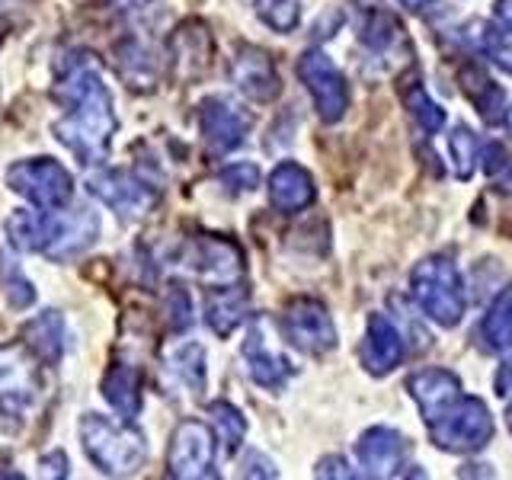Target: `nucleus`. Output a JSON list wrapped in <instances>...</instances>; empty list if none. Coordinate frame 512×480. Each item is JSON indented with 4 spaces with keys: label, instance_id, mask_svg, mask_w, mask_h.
Segmentation results:
<instances>
[{
    "label": "nucleus",
    "instance_id": "nucleus-38",
    "mask_svg": "<svg viewBox=\"0 0 512 480\" xmlns=\"http://www.w3.org/2000/svg\"><path fill=\"white\" fill-rule=\"evenodd\" d=\"M112 7H116L119 13H135V10H144L148 7V0H109Z\"/></svg>",
    "mask_w": 512,
    "mask_h": 480
},
{
    "label": "nucleus",
    "instance_id": "nucleus-35",
    "mask_svg": "<svg viewBox=\"0 0 512 480\" xmlns=\"http://www.w3.org/2000/svg\"><path fill=\"white\" fill-rule=\"evenodd\" d=\"M164 314H167L173 330H186L192 324V301H189V292H186L183 285H173L170 292H167Z\"/></svg>",
    "mask_w": 512,
    "mask_h": 480
},
{
    "label": "nucleus",
    "instance_id": "nucleus-25",
    "mask_svg": "<svg viewBox=\"0 0 512 480\" xmlns=\"http://www.w3.org/2000/svg\"><path fill=\"white\" fill-rule=\"evenodd\" d=\"M164 368L170 372V378L186 388L189 394H202L205 391V349L199 343H176L164 352Z\"/></svg>",
    "mask_w": 512,
    "mask_h": 480
},
{
    "label": "nucleus",
    "instance_id": "nucleus-41",
    "mask_svg": "<svg viewBox=\"0 0 512 480\" xmlns=\"http://www.w3.org/2000/svg\"><path fill=\"white\" fill-rule=\"evenodd\" d=\"M506 119H509V128H512V109H509V116H506Z\"/></svg>",
    "mask_w": 512,
    "mask_h": 480
},
{
    "label": "nucleus",
    "instance_id": "nucleus-1",
    "mask_svg": "<svg viewBox=\"0 0 512 480\" xmlns=\"http://www.w3.org/2000/svg\"><path fill=\"white\" fill-rule=\"evenodd\" d=\"M52 96L61 106V116L52 122V135L74 157H80V164H103L119 122L96 64L90 58L71 61L61 71Z\"/></svg>",
    "mask_w": 512,
    "mask_h": 480
},
{
    "label": "nucleus",
    "instance_id": "nucleus-27",
    "mask_svg": "<svg viewBox=\"0 0 512 480\" xmlns=\"http://www.w3.org/2000/svg\"><path fill=\"white\" fill-rule=\"evenodd\" d=\"M400 96H404V106L410 109V116L416 119V125H420L426 135H436L439 128L445 125V109L426 93V87L420 84V77L407 80V84L400 87Z\"/></svg>",
    "mask_w": 512,
    "mask_h": 480
},
{
    "label": "nucleus",
    "instance_id": "nucleus-4",
    "mask_svg": "<svg viewBox=\"0 0 512 480\" xmlns=\"http://www.w3.org/2000/svg\"><path fill=\"white\" fill-rule=\"evenodd\" d=\"M410 288L423 314L442 327H455L464 317V308H468V295H464L458 266L448 256H429V260L416 263Z\"/></svg>",
    "mask_w": 512,
    "mask_h": 480
},
{
    "label": "nucleus",
    "instance_id": "nucleus-24",
    "mask_svg": "<svg viewBox=\"0 0 512 480\" xmlns=\"http://www.w3.org/2000/svg\"><path fill=\"white\" fill-rule=\"evenodd\" d=\"M247 292L240 285H224V288H212L205 298V320L218 336H231V330H237L240 320L247 317Z\"/></svg>",
    "mask_w": 512,
    "mask_h": 480
},
{
    "label": "nucleus",
    "instance_id": "nucleus-32",
    "mask_svg": "<svg viewBox=\"0 0 512 480\" xmlns=\"http://www.w3.org/2000/svg\"><path fill=\"white\" fill-rule=\"evenodd\" d=\"M116 61H119V71L125 80H132V87L135 84H144L148 87L151 80H154V61H151V52L144 48L141 42H122L119 45V52H116Z\"/></svg>",
    "mask_w": 512,
    "mask_h": 480
},
{
    "label": "nucleus",
    "instance_id": "nucleus-36",
    "mask_svg": "<svg viewBox=\"0 0 512 480\" xmlns=\"http://www.w3.org/2000/svg\"><path fill=\"white\" fill-rule=\"evenodd\" d=\"M493 20H496V26H500V29L512 32V0H496Z\"/></svg>",
    "mask_w": 512,
    "mask_h": 480
},
{
    "label": "nucleus",
    "instance_id": "nucleus-40",
    "mask_svg": "<svg viewBox=\"0 0 512 480\" xmlns=\"http://www.w3.org/2000/svg\"><path fill=\"white\" fill-rule=\"evenodd\" d=\"M506 423H509V432H512V400H509V407H506Z\"/></svg>",
    "mask_w": 512,
    "mask_h": 480
},
{
    "label": "nucleus",
    "instance_id": "nucleus-31",
    "mask_svg": "<svg viewBox=\"0 0 512 480\" xmlns=\"http://www.w3.org/2000/svg\"><path fill=\"white\" fill-rule=\"evenodd\" d=\"M448 154H452L458 180H471L477 160H480V141L468 125H458L455 132L448 135Z\"/></svg>",
    "mask_w": 512,
    "mask_h": 480
},
{
    "label": "nucleus",
    "instance_id": "nucleus-2",
    "mask_svg": "<svg viewBox=\"0 0 512 480\" xmlns=\"http://www.w3.org/2000/svg\"><path fill=\"white\" fill-rule=\"evenodd\" d=\"M100 218L90 208H32L7 218L10 247L20 253H42L45 260L68 263L93 247Z\"/></svg>",
    "mask_w": 512,
    "mask_h": 480
},
{
    "label": "nucleus",
    "instance_id": "nucleus-30",
    "mask_svg": "<svg viewBox=\"0 0 512 480\" xmlns=\"http://www.w3.org/2000/svg\"><path fill=\"white\" fill-rule=\"evenodd\" d=\"M0 292H4L13 311H26L36 304V288H32V282L23 276V269L7 253H0Z\"/></svg>",
    "mask_w": 512,
    "mask_h": 480
},
{
    "label": "nucleus",
    "instance_id": "nucleus-13",
    "mask_svg": "<svg viewBox=\"0 0 512 480\" xmlns=\"http://www.w3.org/2000/svg\"><path fill=\"white\" fill-rule=\"evenodd\" d=\"M199 128H202V141L212 154H228L244 144V138L253 128V116L237 106L228 96H208L199 106Z\"/></svg>",
    "mask_w": 512,
    "mask_h": 480
},
{
    "label": "nucleus",
    "instance_id": "nucleus-26",
    "mask_svg": "<svg viewBox=\"0 0 512 480\" xmlns=\"http://www.w3.org/2000/svg\"><path fill=\"white\" fill-rule=\"evenodd\" d=\"M480 340L490 349H512V285L493 298L490 311L480 320Z\"/></svg>",
    "mask_w": 512,
    "mask_h": 480
},
{
    "label": "nucleus",
    "instance_id": "nucleus-23",
    "mask_svg": "<svg viewBox=\"0 0 512 480\" xmlns=\"http://www.w3.org/2000/svg\"><path fill=\"white\" fill-rule=\"evenodd\" d=\"M458 80H461L464 96L474 103V109L480 112V116H484L487 122H500L503 119V90L490 80L484 64H477V61L461 64Z\"/></svg>",
    "mask_w": 512,
    "mask_h": 480
},
{
    "label": "nucleus",
    "instance_id": "nucleus-34",
    "mask_svg": "<svg viewBox=\"0 0 512 480\" xmlns=\"http://www.w3.org/2000/svg\"><path fill=\"white\" fill-rule=\"evenodd\" d=\"M218 183L224 186V192L240 196V192H250L260 186V170H256V164H231L221 170Z\"/></svg>",
    "mask_w": 512,
    "mask_h": 480
},
{
    "label": "nucleus",
    "instance_id": "nucleus-29",
    "mask_svg": "<svg viewBox=\"0 0 512 480\" xmlns=\"http://www.w3.org/2000/svg\"><path fill=\"white\" fill-rule=\"evenodd\" d=\"M208 420H212V429H215V436L221 439L224 452L234 455L240 448V442H244V436H247L244 413H240L234 404H228V400H215V404H208Z\"/></svg>",
    "mask_w": 512,
    "mask_h": 480
},
{
    "label": "nucleus",
    "instance_id": "nucleus-39",
    "mask_svg": "<svg viewBox=\"0 0 512 480\" xmlns=\"http://www.w3.org/2000/svg\"><path fill=\"white\" fill-rule=\"evenodd\" d=\"M400 4H404L407 10H413V13H416V10H426V7L432 4V0H400Z\"/></svg>",
    "mask_w": 512,
    "mask_h": 480
},
{
    "label": "nucleus",
    "instance_id": "nucleus-9",
    "mask_svg": "<svg viewBox=\"0 0 512 480\" xmlns=\"http://www.w3.org/2000/svg\"><path fill=\"white\" fill-rule=\"evenodd\" d=\"M429 436L445 452H480L493 439V416L480 397H461L452 413L429 426Z\"/></svg>",
    "mask_w": 512,
    "mask_h": 480
},
{
    "label": "nucleus",
    "instance_id": "nucleus-18",
    "mask_svg": "<svg viewBox=\"0 0 512 480\" xmlns=\"http://www.w3.org/2000/svg\"><path fill=\"white\" fill-rule=\"evenodd\" d=\"M317 196L314 189V176L304 170L295 160H285L269 176V202L276 212L282 215H295V212H304Z\"/></svg>",
    "mask_w": 512,
    "mask_h": 480
},
{
    "label": "nucleus",
    "instance_id": "nucleus-19",
    "mask_svg": "<svg viewBox=\"0 0 512 480\" xmlns=\"http://www.w3.org/2000/svg\"><path fill=\"white\" fill-rule=\"evenodd\" d=\"M400 362H404V340H400L397 327L384 314H372L365 324L362 365L372 375H388Z\"/></svg>",
    "mask_w": 512,
    "mask_h": 480
},
{
    "label": "nucleus",
    "instance_id": "nucleus-7",
    "mask_svg": "<svg viewBox=\"0 0 512 480\" xmlns=\"http://www.w3.org/2000/svg\"><path fill=\"white\" fill-rule=\"evenodd\" d=\"M183 266L205 282L208 288H224V285H240L244 279V253L234 240L221 234H196L183 244L180 253Z\"/></svg>",
    "mask_w": 512,
    "mask_h": 480
},
{
    "label": "nucleus",
    "instance_id": "nucleus-8",
    "mask_svg": "<svg viewBox=\"0 0 512 480\" xmlns=\"http://www.w3.org/2000/svg\"><path fill=\"white\" fill-rule=\"evenodd\" d=\"M87 192L100 199L109 212H116L122 221H138L157 205V186L144 180L135 170H96L87 180Z\"/></svg>",
    "mask_w": 512,
    "mask_h": 480
},
{
    "label": "nucleus",
    "instance_id": "nucleus-22",
    "mask_svg": "<svg viewBox=\"0 0 512 480\" xmlns=\"http://www.w3.org/2000/svg\"><path fill=\"white\" fill-rule=\"evenodd\" d=\"M23 343L36 352L42 362H61L64 346H68V330H64V317L58 311H42L23 327Z\"/></svg>",
    "mask_w": 512,
    "mask_h": 480
},
{
    "label": "nucleus",
    "instance_id": "nucleus-28",
    "mask_svg": "<svg viewBox=\"0 0 512 480\" xmlns=\"http://www.w3.org/2000/svg\"><path fill=\"white\" fill-rule=\"evenodd\" d=\"M359 39L368 48H375V52H388V48H394V42H407L400 23L394 20L388 10H381V7H368L365 10L362 26H359Z\"/></svg>",
    "mask_w": 512,
    "mask_h": 480
},
{
    "label": "nucleus",
    "instance_id": "nucleus-14",
    "mask_svg": "<svg viewBox=\"0 0 512 480\" xmlns=\"http://www.w3.org/2000/svg\"><path fill=\"white\" fill-rule=\"evenodd\" d=\"M356 458L362 464L365 477H397L410 458V442L400 436L397 429L372 426L368 432H362V439L356 442Z\"/></svg>",
    "mask_w": 512,
    "mask_h": 480
},
{
    "label": "nucleus",
    "instance_id": "nucleus-6",
    "mask_svg": "<svg viewBox=\"0 0 512 480\" xmlns=\"http://www.w3.org/2000/svg\"><path fill=\"white\" fill-rule=\"evenodd\" d=\"M7 186L32 208H64L74 196V176L52 157L16 160L7 170Z\"/></svg>",
    "mask_w": 512,
    "mask_h": 480
},
{
    "label": "nucleus",
    "instance_id": "nucleus-3",
    "mask_svg": "<svg viewBox=\"0 0 512 480\" xmlns=\"http://www.w3.org/2000/svg\"><path fill=\"white\" fill-rule=\"evenodd\" d=\"M77 432H80V445H84L87 458L103 474H112V477L135 474L144 464V458H148V445H144L141 432L132 429L128 420L116 423L100 413H84L77 423Z\"/></svg>",
    "mask_w": 512,
    "mask_h": 480
},
{
    "label": "nucleus",
    "instance_id": "nucleus-37",
    "mask_svg": "<svg viewBox=\"0 0 512 480\" xmlns=\"http://www.w3.org/2000/svg\"><path fill=\"white\" fill-rule=\"evenodd\" d=\"M490 55L493 61L500 64V68H506L512 74V45H503V42H490Z\"/></svg>",
    "mask_w": 512,
    "mask_h": 480
},
{
    "label": "nucleus",
    "instance_id": "nucleus-12",
    "mask_svg": "<svg viewBox=\"0 0 512 480\" xmlns=\"http://www.w3.org/2000/svg\"><path fill=\"white\" fill-rule=\"evenodd\" d=\"M298 74L308 87L311 100L317 106V116L324 122H340L343 112L349 109V87L343 74L336 71V64L324 52H304L298 61Z\"/></svg>",
    "mask_w": 512,
    "mask_h": 480
},
{
    "label": "nucleus",
    "instance_id": "nucleus-11",
    "mask_svg": "<svg viewBox=\"0 0 512 480\" xmlns=\"http://www.w3.org/2000/svg\"><path fill=\"white\" fill-rule=\"evenodd\" d=\"M282 333L285 340L298 346L308 356H324L336 346V327L333 317L317 298H292L282 314Z\"/></svg>",
    "mask_w": 512,
    "mask_h": 480
},
{
    "label": "nucleus",
    "instance_id": "nucleus-10",
    "mask_svg": "<svg viewBox=\"0 0 512 480\" xmlns=\"http://www.w3.org/2000/svg\"><path fill=\"white\" fill-rule=\"evenodd\" d=\"M167 474L180 480L215 477V432L199 420H183L167 448Z\"/></svg>",
    "mask_w": 512,
    "mask_h": 480
},
{
    "label": "nucleus",
    "instance_id": "nucleus-15",
    "mask_svg": "<svg viewBox=\"0 0 512 480\" xmlns=\"http://www.w3.org/2000/svg\"><path fill=\"white\" fill-rule=\"evenodd\" d=\"M407 388L416 400V407H420L426 426H436L464 397L458 375H452L448 368H423V372H416L407 381Z\"/></svg>",
    "mask_w": 512,
    "mask_h": 480
},
{
    "label": "nucleus",
    "instance_id": "nucleus-21",
    "mask_svg": "<svg viewBox=\"0 0 512 480\" xmlns=\"http://www.w3.org/2000/svg\"><path fill=\"white\" fill-rule=\"evenodd\" d=\"M170 55H173V64L180 77H199L208 61H212V36H208L205 23L199 20H189L176 29V36L170 42Z\"/></svg>",
    "mask_w": 512,
    "mask_h": 480
},
{
    "label": "nucleus",
    "instance_id": "nucleus-16",
    "mask_svg": "<svg viewBox=\"0 0 512 480\" xmlns=\"http://www.w3.org/2000/svg\"><path fill=\"white\" fill-rule=\"evenodd\" d=\"M231 80H234V87L240 93L250 96V100H256V103L276 100L279 90H282L276 64H272V58L263 52V48H256V45H240L237 52H234Z\"/></svg>",
    "mask_w": 512,
    "mask_h": 480
},
{
    "label": "nucleus",
    "instance_id": "nucleus-17",
    "mask_svg": "<svg viewBox=\"0 0 512 480\" xmlns=\"http://www.w3.org/2000/svg\"><path fill=\"white\" fill-rule=\"evenodd\" d=\"M240 356H244V365L250 378L260 384V388H269V391H279L285 378H288V362L282 352L272 346L269 340V330L263 324H253L244 346H240Z\"/></svg>",
    "mask_w": 512,
    "mask_h": 480
},
{
    "label": "nucleus",
    "instance_id": "nucleus-5",
    "mask_svg": "<svg viewBox=\"0 0 512 480\" xmlns=\"http://www.w3.org/2000/svg\"><path fill=\"white\" fill-rule=\"evenodd\" d=\"M39 362L42 359L26 343L0 346V413L10 420H23L42 397Z\"/></svg>",
    "mask_w": 512,
    "mask_h": 480
},
{
    "label": "nucleus",
    "instance_id": "nucleus-20",
    "mask_svg": "<svg viewBox=\"0 0 512 480\" xmlns=\"http://www.w3.org/2000/svg\"><path fill=\"white\" fill-rule=\"evenodd\" d=\"M141 368L135 362H112L103 375V397L119 413V420L132 423L141 413Z\"/></svg>",
    "mask_w": 512,
    "mask_h": 480
},
{
    "label": "nucleus",
    "instance_id": "nucleus-33",
    "mask_svg": "<svg viewBox=\"0 0 512 480\" xmlns=\"http://www.w3.org/2000/svg\"><path fill=\"white\" fill-rule=\"evenodd\" d=\"M260 20L276 32H292L301 16V0H253Z\"/></svg>",
    "mask_w": 512,
    "mask_h": 480
}]
</instances>
